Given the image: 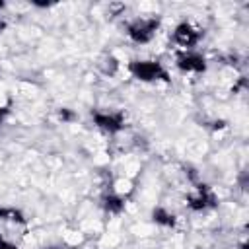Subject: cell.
I'll return each mask as SVG.
<instances>
[{"instance_id": "6da1fadb", "label": "cell", "mask_w": 249, "mask_h": 249, "mask_svg": "<svg viewBox=\"0 0 249 249\" xmlns=\"http://www.w3.org/2000/svg\"><path fill=\"white\" fill-rule=\"evenodd\" d=\"M128 72L140 82H169V74L160 60H130Z\"/></svg>"}, {"instance_id": "7a4b0ae2", "label": "cell", "mask_w": 249, "mask_h": 249, "mask_svg": "<svg viewBox=\"0 0 249 249\" xmlns=\"http://www.w3.org/2000/svg\"><path fill=\"white\" fill-rule=\"evenodd\" d=\"M160 23L161 21H160L158 16H154V18H136V19L126 23V35L130 37V41H134L138 45L150 43L154 39V35L158 33Z\"/></svg>"}, {"instance_id": "3957f363", "label": "cell", "mask_w": 249, "mask_h": 249, "mask_svg": "<svg viewBox=\"0 0 249 249\" xmlns=\"http://www.w3.org/2000/svg\"><path fill=\"white\" fill-rule=\"evenodd\" d=\"M91 121L97 128L109 132V134H117L124 128V113L123 111H91Z\"/></svg>"}, {"instance_id": "277c9868", "label": "cell", "mask_w": 249, "mask_h": 249, "mask_svg": "<svg viewBox=\"0 0 249 249\" xmlns=\"http://www.w3.org/2000/svg\"><path fill=\"white\" fill-rule=\"evenodd\" d=\"M218 204V196L206 183H196V193L187 195V206L195 212H202L206 208H214Z\"/></svg>"}, {"instance_id": "5b68a950", "label": "cell", "mask_w": 249, "mask_h": 249, "mask_svg": "<svg viewBox=\"0 0 249 249\" xmlns=\"http://www.w3.org/2000/svg\"><path fill=\"white\" fill-rule=\"evenodd\" d=\"M200 37H202V33L196 27H193L189 21L177 23L175 29H173V33H171L173 43L179 45V47H183L185 51H193V47L200 41Z\"/></svg>"}, {"instance_id": "8992f818", "label": "cell", "mask_w": 249, "mask_h": 249, "mask_svg": "<svg viewBox=\"0 0 249 249\" xmlns=\"http://www.w3.org/2000/svg\"><path fill=\"white\" fill-rule=\"evenodd\" d=\"M175 64L181 72L202 74L206 70V58L196 51H179L175 56Z\"/></svg>"}, {"instance_id": "52a82bcc", "label": "cell", "mask_w": 249, "mask_h": 249, "mask_svg": "<svg viewBox=\"0 0 249 249\" xmlns=\"http://www.w3.org/2000/svg\"><path fill=\"white\" fill-rule=\"evenodd\" d=\"M101 208L107 212V214H121L124 210V198L113 191L105 193L101 196Z\"/></svg>"}, {"instance_id": "ba28073f", "label": "cell", "mask_w": 249, "mask_h": 249, "mask_svg": "<svg viewBox=\"0 0 249 249\" xmlns=\"http://www.w3.org/2000/svg\"><path fill=\"white\" fill-rule=\"evenodd\" d=\"M152 220H154L158 226H163V228H175V224H177L175 214L169 212V210L163 208V206H154V208H152Z\"/></svg>"}, {"instance_id": "9c48e42d", "label": "cell", "mask_w": 249, "mask_h": 249, "mask_svg": "<svg viewBox=\"0 0 249 249\" xmlns=\"http://www.w3.org/2000/svg\"><path fill=\"white\" fill-rule=\"evenodd\" d=\"M0 220H8V222H16V224H27L23 212L18 208H10V206H0Z\"/></svg>"}, {"instance_id": "30bf717a", "label": "cell", "mask_w": 249, "mask_h": 249, "mask_svg": "<svg viewBox=\"0 0 249 249\" xmlns=\"http://www.w3.org/2000/svg\"><path fill=\"white\" fill-rule=\"evenodd\" d=\"M101 68H103V72L105 74H109V76H113L115 72H117V68H119V60L115 58V56H105L103 58V62H101Z\"/></svg>"}, {"instance_id": "8fae6325", "label": "cell", "mask_w": 249, "mask_h": 249, "mask_svg": "<svg viewBox=\"0 0 249 249\" xmlns=\"http://www.w3.org/2000/svg\"><path fill=\"white\" fill-rule=\"evenodd\" d=\"M8 115H10V103L4 105V107H0V128H2V124H4V121H6Z\"/></svg>"}, {"instance_id": "7c38bea8", "label": "cell", "mask_w": 249, "mask_h": 249, "mask_svg": "<svg viewBox=\"0 0 249 249\" xmlns=\"http://www.w3.org/2000/svg\"><path fill=\"white\" fill-rule=\"evenodd\" d=\"M58 117H60L62 121H74V113H70L68 109H60V111H58Z\"/></svg>"}, {"instance_id": "4fadbf2b", "label": "cell", "mask_w": 249, "mask_h": 249, "mask_svg": "<svg viewBox=\"0 0 249 249\" xmlns=\"http://www.w3.org/2000/svg\"><path fill=\"white\" fill-rule=\"evenodd\" d=\"M0 249H19V247L14 245V243H10L8 239H4V237L0 235Z\"/></svg>"}, {"instance_id": "5bb4252c", "label": "cell", "mask_w": 249, "mask_h": 249, "mask_svg": "<svg viewBox=\"0 0 249 249\" xmlns=\"http://www.w3.org/2000/svg\"><path fill=\"white\" fill-rule=\"evenodd\" d=\"M239 183H241V189H247V173L243 171L241 177H239Z\"/></svg>"}, {"instance_id": "9a60e30c", "label": "cell", "mask_w": 249, "mask_h": 249, "mask_svg": "<svg viewBox=\"0 0 249 249\" xmlns=\"http://www.w3.org/2000/svg\"><path fill=\"white\" fill-rule=\"evenodd\" d=\"M45 249H78V247H68V245H51V247H45Z\"/></svg>"}, {"instance_id": "2e32d148", "label": "cell", "mask_w": 249, "mask_h": 249, "mask_svg": "<svg viewBox=\"0 0 249 249\" xmlns=\"http://www.w3.org/2000/svg\"><path fill=\"white\" fill-rule=\"evenodd\" d=\"M35 6H39V8H49V6H53V2H33Z\"/></svg>"}, {"instance_id": "e0dca14e", "label": "cell", "mask_w": 249, "mask_h": 249, "mask_svg": "<svg viewBox=\"0 0 249 249\" xmlns=\"http://www.w3.org/2000/svg\"><path fill=\"white\" fill-rule=\"evenodd\" d=\"M4 29H6V21H4V19H0V33H2Z\"/></svg>"}, {"instance_id": "ac0fdd59", "label": "cell", "mask_w": 249, "mask_h": 249, "mask_svg": "<svg viewBox=\"0 0 249 249\" xmlns=\"http://www.w3.org/2000/svg\"><path fill=\"white\" fill-rule=\"evenodd\" d=\"M2 8H4V2H2V0H0V10H2Z\"/></svg>"}]
</instances>
